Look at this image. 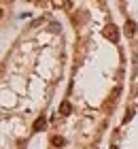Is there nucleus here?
Masks as SVG:
<instances>
[{"mask_svg": "<svg viewBox=\"0 0 138 149\" xmlns=\"http://www.w3.org/2000/svg\"><path fill=\"white\" fill-rule=\"evenodd\" d=\"M106 38H110L113 43H117V40H119V30H117L113 24H110L108 28H106Z\"/></svg>", "mask_w": 138, "mask_h": 149, "instance_id": "f257e3e1", "label": "nucleus"}, {"mask_svg": "<svg viewBox=\"0 0 138 149\" xmlns=\"http://www.w3.org/2000/svg\"><path fill=\"white\" fill-rule=\"evenodd\" d=\"M123 30H126V34H128V36H134V34H136V24L132 22V19H128L126 26H123Z\"/></svg>", "mask_w": 138, "mask_h": 149, "instance_id": "f03ea898", "label": "nucleus"}, {"mask_svg": "<svg viewBox=\"0 0 138 149\" xmlns=\"http://www.w3.org/2000/svg\"><path fill=\"white\" fill-rule=\"evenodd\" d=\"M70 111H72V107H70V102H66V100H64V102L60 104V113H62V115H68Z\"/></svg>", "mask_w": 138, "mask_h": 149, "instance_id": "7ed1b4c3", "label": "nucleus"}, {"mask_svg": "<svg viewBox=\"0 0 138 149\" xmlns=\"http://www.w3.org/2000/svg\"><path fill=\"white\" fill-rule=\"evenodd\" d=\"M43 128H45V117H38L36 121H34V130H43Z\"/></svg>", "mask_w": 138, "mask_h": 149, "instance_id": "20e7f679", "label": "nucleus"}, {"mask_svg": "<svg viewBox=\"0 0 138 149\" xmlns=\"http://www.w3.org/2000/svg\"><path fill=\"white\" fill-rule=\"evenodd\" d=\"M51 143H53L55 147H62V145H64V143H66V141H64V139H62V136H53V139H51Z\"/></svg>", "mask_w": 138, "mask_h": 149, "instance_id": "39448f33", "label": "nucleus"}, {"mask_svg": "<svg viewBox=\"0 0 138 149\" xmlns=\"http://www.w3.org/2000/svg\"><path fill=\"white\" fill-rule=\"evenodd\" d=\"M0 19H2V9H0Z\"/></svg>", "mask_w": 138, "mask_h": 149, "instance_id": "423d86ee", "label": "nucleus"}, {"mask_svg": "<svg viewBox=\"0 0 138 149\" xmlns=\"http://www.w3.org/2000/svg\"><path fill=\"white\" fill-rule=\"evenodd\" d=\"M110 149H117V147H110Z\"/></svg>", "mask_w": 138, "mask_h": 149, "instance_id": "0eeeda50", "label": "nucleus"}]
</instances>
